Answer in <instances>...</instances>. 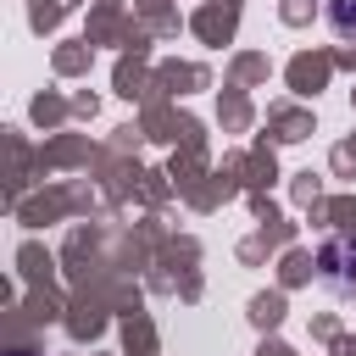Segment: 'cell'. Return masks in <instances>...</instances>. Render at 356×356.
Returning <instances> with one entry per match:
<instances>
[{"mask_svg":"<svg viewBox=\"0 0 356 356\" xmlns=\"http://www.w3.org/2000/svg\"><path fill=\"white\" fill-rule=\"evenodd\" d=\"M317 267H323V278H328L334 289H345V284H350V267H356V239H350V234L328 239L323 256H317Z\"/></svg>","mask_w":356,"mask_h":356,"instance_id":"cell-1","label":"cell"}]
</instances>
